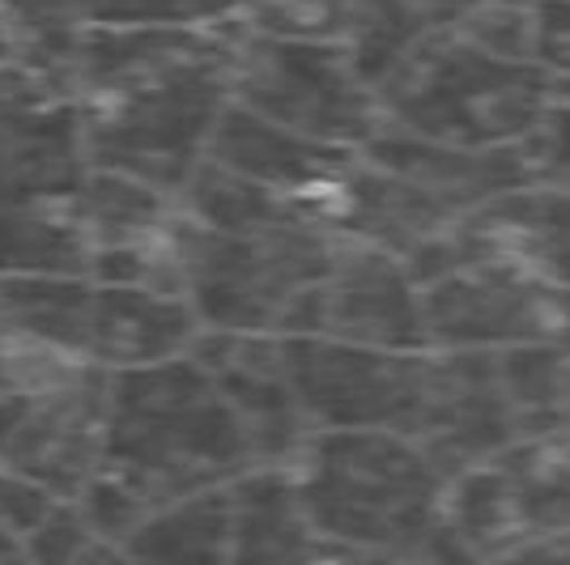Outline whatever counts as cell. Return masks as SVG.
<instances>
[{"label":"cell","instance_id":"2","mask_svg":"<svg viewBox=\"0 0 570 565\" xmlns=\"http://www.w3.org/2000/svg\"><path fill=\"white\" fill-rule=\"evenodd\" d=\"M252 468L256 464L230 404L191 354L107 375L98 472L128 489L145 511L226 489Z\"/></svg>","mask_w":570,"mask_h":565},{"label":"cell","instance_id":"5","mask_svg":"<svg viewBox=\"0 0 570 565\" xmlns=\"http://www.w3.org/2000/svg\"><path fill=\"white\" fill-rule=\"evenodd\" d=\"M375 98L383 128L460 149H520L553 107L541 65L494 60L448 30L426 34Z\"/></svg>","mask_w":570,"mask_h":565},{"label":"cell","instance_id":"6","mask_svg":"<svg viewBox=\"0 0 570 565\" xmlns=\"http://www.w3.org/2000/svg\"><path fill=\"white\" fill-rule=\"evenodd\" d=\"M230 102L307 141L362 149L383 128L375 90L341 43L230 26Z\"/></svg>","mask_w":570,"mask_h":565},{"label":"cell","instance_id":"42","mask_svg":"<svg viewBox=\"0 0 570 565\" xmlns=\"http://www.w3.org/2000/svg\"><path fill=\"white\" fill-rule=\"evenodd\" d=\"M13 60H22V43H18V34L9 30V22L0 18V65H13Z\"/></svg>","mask_w":570,"mask_h":565},{"label":"cell","instance_id":"30","mask_svg":"<svg viewBox=\"0 0 570 565\" xmlns=\"http://www.w3.org/2000/svg\"><path fill=\"white\" fill-rule=\"evenodd\" d=\"M252 0H90V26L107 30H217L247 18Z\"/></svg>","mask_w":570,"mask_h":565},{"label":"cell","instance_id":"13","mask_svg":"<svg viewBox=\"0 0 570 565\" xmlns=\"http://www.w3.org/2000/svg\"><path fill=\"white\" fill-rule=\"evenodd\" d=\"M413 443L426 459L455 480L460 472L481 468L515 443V417L502 396L494 354H443L430 349L426 417Z\"/></svg>","mask_w":570,"mask_h":565},{"label":"cell","instance_id":"43","mask_svg":"<svg viewBox=\"0 0 570 565\" xmlns=\"http://www.w3.org/2000/svg\"><path fill=\"white\" fill-rule=\"evenodd\" d=\"M0 565H30L26 562V548L18 536H9V532H0Z\"/></svg>","mask_w":570,"mask_h":565},{"label":"cell","instance_id":"28","mask_svg":"<svg viewBox=\"0 0 570 565\" xmlns=\"http://www.w3.org/2000/svg\"><path fill=\"white\" fill-rule=\"evenodd\" d=\"M494 459L511 480L523 536L570 532V443H511Z\"/></svg>","mask_w":570,"mask_h":565},{"label":"cell","instance_id":"4","mask_svg":"<svg viewBox=\"0 0 570 565\" xmlns=\"http://www.w3.org/2000/svg\"><path fill=\"white\" fill-rule=\"evenodd\" d=\"M345 238L294 217L256 235H214L179 212L184 298L205 331L298 336L315 285L328 277Z\"/></svg>","mask_w":570,"mask_h":565},{"label":"cell","instance_id":"3","mask_svg":"<svg viewBox=\"0 0 570 565\" xmlns=\"http://www.w3.org/2000/svg\"><path fill=\"white\" fill-rule=\"evenodd\" d=\"M289 476L324 541L383 553H409L426 541L448 494V476L426 450L383 429L311 434Z\"/></svg>","mask_w":570,"mask_h":565},{"label":"cell","instance_id":"9","mask_svg":"<svg viewBox=\"0 0 570 565\" xmlns=\"http://www.w3.org/2000/svg\"><path fill=\"white\" fill-rule=\"evenodd\" d=\"M553 289L532 281L507 259H476L422 285L426 349L443 354H502L549 340Z\"/></svg>","mask_w":570,"mask_h":565},{"label":"cell","instance_id":"31","mask_svg":"<svg viewBox=\"0 0 570 565\" xmlns=\"http://www.w3.org/2000/svg\"><path fill=\"white\" fill-rule=\"evenodd\" d=\"M448 34L494 60L537 65V0H490Z\"/></svg>","mask_w":570,"mask_h":565},{"label":"cell","instance_id":"18","mask_svg":"<svg viewBox=\"0 0 570 565\" xmlns=\"http://www.w3.org/2000/svg\"><path fill=\"white\" fill-rule=\"evenodd\" d=\"M490 256L515 264L546 289H570V191L528 184L473 212Z\"/></svg>","mask_w":570,"mask_h":565},{"label":"cell","instance_id":"38","mask_svg":"<svg viewBox=\"0 0 570 565\" xmlns=\"http://www.w3.org/2000/svg\"><path fill=\"white\" fill-rule=\"evenodd\" d=\"M311 565H422L417 553H383V548H350V544H324Z\"/></svg>","mask_w":570,"mask_h":565},{"label":"cell","instance_id":"15","mask_svg":"<svg viewBox=\"0 0 570 565\" xmlns=\"http://www.w3.org/2000/svg\"><path fill=\"white\" fill-rule=\"evenodd\" d=\"M357 153L366 162L401 175L404 184L422 188L439 205L464 212V217H473L476 209H485L490 200H499L507 191L537 184L532 162H528V145L520 149H460V145L380 128Z\"/></svg>","mask_w":570,"mask_h":565},{"label":"cell","instance_id":"14","mask_svg":"<svg viewBox=\"0 0 570 565\" xmlns=\"http://www.w3.org/2000/svg\"><path fill=\"white\" fill-rule=\"evenodd\" d=\"M311 217L320 226H328L333 235L387 251L401 264L409 256H417L422 247H430L434 238L452 235L464 221V212L439 205L434 196L404 184L401 175H392L383 166L366 162L362 153L333 188L311 205Z\"/></svg>","mask_w":570,"mask_h":565},{"label":"cell","instance_id":"12","mask_svg":"<svg viewBox=\"0 0 570 565\" xmlns=\"http://www.w3.org/2000/svg\"><path fill=\"white\" fill-rule=\"evenodd\" d=\"M191 357L209 370L222 400L230 404L256 468H294L311 443L303 404L289 387L277 336H226L200 331Z\"/></svg>","mask_w":570,"mask_h":565},{"label":"cell","instance_id":"32","mask_svg":"<svg viewBox=\"0 0 570 565\" xmlns=\"http://www.w3.org/2000/svg\"><path fill=\"white\" fill-rule=\"evenodd\" d=\"M72 370H86V366H65L56 357L35 354V349H26L18 336H9L4 324H0V450L9 443L18 417H22L26 400L35 391L51 387V383L69 378Z\"/></svg>","mask_w":570,"mask_h":565},{"label":"cell","instance_id":"37","mask_svg":"<svg viewBox=\"0 0 570 565\" xmlns=\"http://www.w3.org/2000/svg\"><path fill=\"white\" fill-rule=\"evenodd\" d=\"M485 565H570V532L558 536H523Z\"/></svg>","mask_w":570,"mask_h":565},{"label":"cell","instance_id":"10","mask_svg":"<svg viewBox=\"0 0 570 565\" xmlns=\"http://www.w3.org/2000/svg\"><path fill=\"white\" fill-rule=\"evenodd\" d=\"M298 336H324L341 345L396 354L426 349L422 289L396 256L345 238L328 277L311 294Z\"/></svg>","mask_w":570,"mask_h":565},{"label":"cell","instance_id":"16","mask_svg":"<svg viewBox=\"0 0 570 565\" xmlns=\"http://www.w3.org/2000/svg\"><path fill=\"white\" fill-rule=\"evenodd\" d=\"M205 158L238 175V179H252V184L277 191L285 200H294L311 217V205L350 170L357 149L307 141V137L285 132L277 123H268V119L252 116V111L230 102L217 119Z\"/></svg>","mask_w":570,"mask_h":565},{"label":"cell","instance_id":"19","mask_svg":"<svg viewBox=\"0 0 570 565\" xmlns=\"http://www.w3.org/2000/svg\"><path fill=\"white\" fill-rule=\"evenodd\" d=\"M324 544L289 468H252L230 485V565H311Z\"/></svg>","mask_w":570,"mask_h":565},{"label":"cell","instance_id":"21","mask_svg":"<svg viewBox=\"0 0 570 565\" xmlns=\"http://www.w3.org/2000/svg\"><path fill=\"white\" fill-rule=\"evenodd\" d=\"M77 217H81V230L90 242V259H95L167 242L179 226V205L167 191L90 166L86 184L77 191Z\"/></svg>","mask_w":570,"mask_h":565},{"label":"cell","instance_id":"11","mask_svg":"<svg viewBox=\"0 0 570 565\" xmlns=\"http://www.w3.org/2000/svg\"><path fill=\"white\" fill-rule=\"evenodd\" d=\"M102 417H107V375L72 370L26 400L0 468L43 485L51 497L72 502L102 464Z\"/></svg>","mask_w":570,"mask_h":565},{"label":"cell","instance_id":"26","mask_svg":"<svg viewBox=\"0 0 570 565\" xmlns=\"http://www.w3.org/2000/svg\"><path fill=\"white\" fill-rule=\"evenodd\" d=\"M175 205L191 226L214 230V235H256L268 226L307 217L294 200H285V196L261 188L252 179H238L230 170L214 166L209 158L191 170V179L184 184Z\"/></svg>","mask_w":570,"mask_h":565},{"label":"cell","instance_id":"39","mask_svg":"<svg viewBox=\"0 0 570 565\" xmlns=\"http://www.w3.org/2000/svg\"><path fill=\"white\" fill-rule=\"evenodd\" d=\"M481 4H490V0H426L430 26L434 30H455L464 18H473Z\"/></svg>","mask_w":570,"mask_h":565},{"label":"cell","instance_id":"36","mask_svg":"<svg viewBox=\"0 0 570 565\" xmlns=\"http://www.w3.org/2000/svg\"><path fill=\"white\" fill-rule=\"evenodd\" d=\"M56 506H60V497H51L43 485L26 480L18 472L0 468V532L26 541Z\"/></svg>","mask_w":570,"mask_h":565},{"label":"cell","instance_id":"29","mask_svg":"<svg viewBox=\"0 0 570 565\" xmlns=\"http://www.w3.org/2000/svg\"><path fill=\"white\" fill-rule=\"evenodd\" d=\"M0 18L18 34L22 60L65 72L81 30L90 26V0H0Z\"/></svg>","mask_w":570,"mask_h":565},{"label":"cell","instance_id":"40","mask_svg":"<svg viewBox=\"0 0 570 565\" xmlns=\"http://www.w3.org/2000/svg\"><path fill=\"white\" fill-rule=\"evenodd\" d=\"M549 345L570 361V289H553V307H549Z\"/></svg>","mask_w":570,"mask_h":565},{"label":"cell","instance_id":"8","mask_svg":"<svg viewBox=\"0 0 570 565\" xmlns=\"http://www.w3.org/2000/svg\"><path fill=\"white\" fill-rule=\"evenodd\" d=\"M90 175L81 111L60 69L0 65V209L69 205Z\"/></svg>","mask_w":570,"mask_h":565},{"label":"cell","instance_id":"20","mask_svg":"<svg viewBox=\"0 0 570 565\" xmlns=\"http://www.w3.org/2000/svg\"><path fill=\"white\" fill-rule=\"evenodd\" d=\"M90 289V277H0V324L35 354L86 366Z\"/></svg>","mask_w":570,"mask_h":565},{"label":"cell","instance_id":"34","mask_svg":"<svg viewBox=\"0 0 570 565\" xmlns=\"http://www.w3.org/2000/svg\"><path fill=\"white\" fill-rule=\"evenodd\" d=\"M537 65L553 102L570 107V0H537Z\"/></svg>","mask_w":570,"mask_h":565},{"label":"cell","instance_id":"33","mask_svg":"<svg viewBox=\"0 0 570 565\" xmlns=\"http://www.w3.org/2000/svg\"><path fill=\"white\" fill-rule=\"evenodd\" d=\"M345 13H350V0H252L243 22L282 39L341 43Z\"/></svg>","mask_w":570,"mask_h":565},{"label":"cell","instance_id":"25","mask_svg":"<svg viewBox=\"0 0 570 565\" xmlns=\"http://www.w3.org/2000/svg\"><path fill=\"white\" fill-rule=\"evenodd\" d=\"M439 518H443V527L452 532L455 541L473 553L476 565L494 562L499 553H507L511 544L523 541L520 506H515L511 480H507L499 459L460 472L455 480H448L443 515Z\"/></svg>","mask_w":570,"mask_h":565},{"label":"cell","instance_id":"35","mask_svg":"<svg viewBox=\"0 0 570 565\" xmlns=\"http://www.w3.org/2000/svg\"><path fill=\"white\" fill-rule=\"evenodd\" d=\"M528 162H532V179L549 184L558 191H570V107L553 102L549 116L541 119L537 137L528 141Z\"/></svg>","mask_w":570,"mask_h":565},{"label":"cell","instance_id":"7","mask_svg":"<svg viewBox=\"0 0 570 565\" xmlns=\"http://www.w3.org/2000/svg\"><path fill=\"white\" fill-rule=\"evenodd\" d=\"M282 361L315 434L383 429L413 443L426 417L430 349L396 354V349L341 345L324 336H285Z\"/></svg>","mask_w":570,"mask_h":565},{"label":"cell","instance_id":"22","mask_svg":"<svg viewBox=\"0 0 570 565\" xmlns=\"http://www.w3.org/2000/svg\"><path fill=\"white\" fill-rule=\"evenodd\" d=\"M119 548L128 565H230V485L149 511Z\"/></svg>","mask_w":570,"mask_h":565},{"label":"cell","instance_id":"1","mask_svg":"<svg viewBox=\"0 0 570 565\" xmlns=\"http://www.w3.org/2000/svg\"><path fill=\"white\" fill-rule=\"evenodd\" d=\"M230 26L81 30L65 77L95 170H116L179 200L230 107Z\"/></svg>","mask_w":570,"mask_h":565},{"label":"cell","instance_id":"17","mask_svg":"<svg viewBox=\"0 0 570 565\" xmlns=\"http://www.w3.org/2000/svg\"><path fill=\"white\" fill-rule=\"evenodd\" d=\"M95 285V281H90ZM200 319L179 294L95 285L86 324V366L102 375L145 370L175 357H188L200 340Z\"/></svg>","mask_w":570,"mask_h":565},{"label":"cell","instance_id":"27","mask_svg":"<svg viewBox=\"0 0 570 565\" xmlns=\"http://www.w3.org/2000/svg\"><path fill=\"white\" fill-rule=\"evenodd\" d=\"M426 34H434L426 0H350L341 48L354 60L357 77L375 90L417 51Z\"/></svg>","mask_w":570,"mask_h":565},{"label":"cell","instance_id":"24","mask_svg":"<svg viewBox=\"0 0 570 565\" xmlns=\"http://www.w3.org/2000/svg\"><path fill=\"white\" fill-rule=\"evenodd\" d=\"M499 383L515 417V443L570 438V361L549 340L502 349Z\"/></svg>","mask_w":570,"mask_h":565},{"label":"cell","instance_id":"23","mask_svg":"<svg viewBox=\"0 0 570 565\" xmlns=\"http://www.w3.org/2000/svg\"><path fill=\"white\" fill-rule=\"evenodd\" d=\"M90 242L69 205L0 209V277H86Z\"/></svg>","mask_w":570,"mask_h":565},{"label":"cell","instance_id":"41","mask_svg":"<svg viewBox=\"0 0 570 565\" xmlns=\"http://www.w3.org/2000/svg\"><path fill=\"white\" fill-rule=\"evenodd\" d=\"M72 565H128V557H124V548L119 544H111V541H95L81 557Z\"/></svg>","mask_w":570,"mask_h":565}]
</instances>
